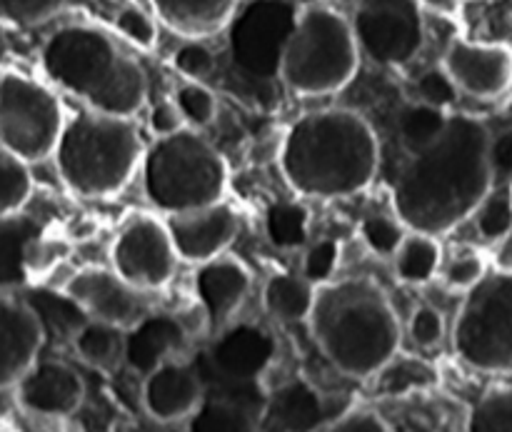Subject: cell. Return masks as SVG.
<instances>
[{"mask_svg":"<svg viewBox=\"0 0 512 432\" xmlns=\"http://www.w3.org/2000/svg\"><path fill=\"white\" fill-rule=\"evenodd\" d=\"M350 25L360 55L383 68L413 63L425 45L420 0H360Z\"/></svg>","mask_w":512,"mask_h":432,"instance_id":"cell-12","label":"cell"},{"mask_svg":"<svg viewBox=\"0 0 512 432\" xmlns=\"http://www.w3.org/2000/svg\"><path fill=\"white\" fill-rule=\"evenodd\" d=\"M490 133L478 118L453 115L445 133L410 155L393 188V213L415 233L440 238L468 220L493 188Z\"/></svg>","mask_w":512,"mask_h":432,"instance_id":"cell-1","label":"cell"},{"mask_svg":"<svg viewBox=\"0 0 512 432\" xmlns=\"http://www.w3.org/2000/svg\"><path fill=\"white\" fill-rule=\"evenodd\" d=\"M438 275L443 278V285L448 290H455V293H468L470 288H475V285L488 275V260L473 248L458 250L448 263L440 265Z\"/></svg>","mask_w":512,"mask_h":432,"instance_id":"cell-37","label":"cell"},{"mask_svg":"<svg viewBox=\"0 0 512 432\" xmlns=\"http://www.w3.org/2000/svg\"><path fill=\"white\" fill-rule=\"evenodd\" d=\"M115 28L123 38H128L130 43L138 45V48L150 50L158 43V25L150 13H145L138 5H125L115 13Z\"/></svg>","mask_w":512,"mask_h":432,"instance_id":"cell-42","label":"cell"},{"mask_svg":"<svg viewBox=\"0 0 512 432\" xmlns=\"http://www.w3.org/2000/svg\"><path fill=\"white\" fill-rule=\"evenodd\" d=\"M178 260L165 220L150 213L130 215L110 245V270L143 293L165 288L173 280Z\"/></svg>","mask_w":512,"mask_h":432,"instance_id":"cell-13","label":"cell"},{"mask_svg":"<svg viewBox=\"0 0 512 432\" xmlns=\"http://www.w3.org/2000/svg\"><path fill=\"white\" fill-rule=\"evenodd\" d=\"M495 268L498 270H512V225L503 240L495 248Z\"/></svg>","mask_w":512,"mask_h":432,"instance_id":"cell-48","label":"cell"},{"mask_svg":"<svg viewBox=\"0 0 512 432\" xmlns=\"http://www.w3.org/2000/svg\"><path fill=\"white\" fill-rule=\"evenodd\" d=\"M310 213L300 203H275L265 213V235L280 250L303 248L308 243Z\"/></svg>","mask_w":512,"mask_h":432,"instance_id":"cell-31","label":"cell"},{"mask_svg":"<svg viewBox=\"0 0 512 432\" xmlns=\"http://www.w3.org/2000/svg\"><path fill=\"white\" fill-rule=\"evenodd\" d=\"M465 432H512V390H490L470 408Z\"/></svg>","mask_w":512,"mask_h":432,"instance_id":"cell-34","label":"cell"},{"mask_svg":"<svg viewBox=\"0 0 512 432\" xmlns=\"http://www.w3.org/2000/svg\"><path fill=\"white\" fill-rule=\"evenodd\" d=\"M340 263V243L333 238H323L315 240L313 245L308 248L303 258V275L310 285H323L328 280H333L335 270H338Z\"/></svg>","mask_w":512,"mask_h":432,"instance_id":"cell-41","label":"cell"},{"mask_svg":"<svg viewBox=\"0 0 512 432\" xmlns=\"http://www.w3.org/2000/svg\"><path fill=\"white\" fill-rule=\"evenodd\" d=\"M373 393L378 398H405L438 385V370L423 358L395 353L378 373L373 375Z\"/></svg>","mask_w":512,"mask_h":432,"instance_id":"cell-29","label":"cell"},{"mask_svg":"<svg viewBox=\"0 0 512 432\" xmlns=\"http://www.w3.org/2000/svg\"><path fill=\"white\" fill-rule=\"evenodd\" d=\"M205 398L203 380L195 363L173 358L143 375L140 403L158 425L183 423Z\"/></svg>","mask_w":512,"mask_h":432,"instance_id":"cell-18","label":"cell"},{"mask_svg":"<svg viewBox=\"0 0 512 432\" xmlns=\"http://www.w3.org/2000/svg\"><path fill=\"white\" fill-rule=\"evenodd\" d=\"M475 228L480 238L488 243L498 245L508 235L512 225V185L510 183H493L480 205L473 213Z\"/></svg>","mask_w":512,"mask_h":432,"instance_id":"cell-32","label":"cell"},{"mask_svg":"<svg viewBox=\"0 0 512 432\" xmlns=\"http://www.w3.org/2000/svg\"><path fill=\"white\" fill-rule=\"evenodd\" d=\"M43 230L40 220L25 213L0 218V293H13L30 283L25 253Z\"/></svg>","mask_w":512,"mask_h":432,"instance_id":"cell-24","label":"cell"},{"mask_svg":"<svg viewBox=\"0 0 512 432\" xmlns=\"http://www.w3.org/2000/svg\"><path fill=\"white\" fill-rule=\"evenodd\" d=\"M453 350L478 373H512V270L488 273L465 293L453 323Z\"/></svg>","mask_w":512,"mask_h":432,"instance_id":"cell-8","label":"cell"},{"mask_svg":"<svg viewBox=\"0 0 512 432\" xmlns=\"http://www.w3.org/2000/svg\"><path fill=\"white\" fill-rule=\"evenodd\" d=\"M360 68V48L353 25L325 5L300 8L285 43L278 78L300 98H325L348 88Z\"/></svg>","mask_w":512,"mask_h":432,"instance_id":"cell-7","label":"cell"},{"mask_svg":"<svg viewBox=\"0 0 512 432\" xmlns=\"http://www.w3.org/2000/svg\"><path fill=\"white\" fill-rule=\"evenodd\" d=\"M318 432H393V430H390V425L385 423L378 413H373V410L353 408L335 415V418Z\"/></svg>","mask_w":512,"mask_h":432,"instance_id":"cell-45","label":"cell"},{"mask_svg":"<svg viewBox=\"0 0 512 432\" xmlns=\"http://www.w3.org/2000/svg\"><path fill=\"white\" fill-rule=\"evenodd\" d=\"M45 328L40 315L23 300L0 293V390L15 388L38 360Z\"/></svg>","mask_w":512,"mask_h":432,"instance_id":"cell-19","label":"cell"},{"mask_svg":"<svg viewBox=\"0 0 512 432\" xmlns=\"http://www.w3.org/2000/svg\"><path fill=\"white\" fill-rule=\"evenodd\" d=\"M173 65L185 78L200 83V80H205L215 70V55L200 40H188V43L175 50Z\"/></svg>","mask_w":512,"mask_h":432,"instance_id":"cell-44","label":"cell"},{"mask_svg":"<svg viewBox=\"0 0 512 432\" xmlns=\"http://www.w3.org/2000/svg\"><path fill=\"white\" fill-rule=\"evenodd\" d=\"M458 88L450 80V75L445 73L443 65L438 68H428L425 73L418 75L415 80V100L425 105H433V108L450 110L458 103Z\"/></svg>","mask_w":512,"mask_h":432,"instance_id":"cell-40","label":"cell"},{"mask_svg":"<svg viewBox=\"0 0 512 432\" xmlns=\"http://www.w3.org/2000/svg\"><path fill=\"white\" fill-rule=\"evenodd\" d=\"M300 8L293 0H248L238 5L228 23L233 65L253 80L278 78L285 43Z\"/></svg>","mask_w":512,"mask_h":432,"instance_id":"cell-11","label":"cell"},{"mask_svg":"<svg viewBox=\"0 0 512 432\" xmlns=\"http://www.w3.org/2000/svg\"><path fill=\"white\" fill-rule=\"evenodd\" d=\"M148 125H150V130H153L155 138H163V135L175 133V130L188 128L183 120V115H180V110L175 108L173 98L160 100V103H155L153 108H150Z\"/></svg>","mask_w":512,"mask_h":432,"instance_id":"cell-47","label":"cell"},{"mask_svg":"<svg viewBox=\"0 0 512 432\" xmlns=\"http://www.w3.org/2000/svg\"><path fill=\"white\" fill-rule=\"evenodd\" d=\"M65 298L90 320L128 330L150 313L148 293L125 283L110 268H83L65 283Z\"/></svg>","mask_w":512,"mask_h":432,"instance_id":"cell-14","label":"cell"},{"mask_svg":"<svg viewBox=\"0 0 512 432\" xmlns=\"http://www.w3.org/2000/svg\"><path fill=\"white\" fill-rule=\"evenodd\" d=\"M160 432H183V428H180V423H173V425H160Z\"/></svg>","mask_w":512,"mask_h":432,"instance_id":"cell-50","label":"cell"},{"mask_svg":"<svg viewBox=\"0 0 512 432\" xmlns=\"http://www.w3.org/2000/svg\"><path fill=\"white\" fill-rule=\"evenodd\" d=\"M315 285L303 275L275 273L263 285V308L278 323H305L313 305Z\"/></svg>","mask_w":512,"mask_h":432,"instance_id":"cell-28","label":"cell"},{"mask_svg":"<svg viewBox=\"0 0 512 432\" xmlns=\"http://www.w3.org/2000/svg\"><path fill=\"white\" fill-rule=\"evenodd\" d=\"M408 333L418 348H435L445 338V318L435 305H418L408 320Z\"/></svg>","mask_w":512,"mask_h":432,"instance_id":"cell-43","label":"cell"},{"mask_svg":"<svg viewBox=\"0 0 512 432\" xmlns=\"http://www.w3.org/2000/svg\"><path fill=\"white\" fill-rule=\"evenodd\" d=\"M295 5H298V8H310V5H318L320 0H293Z\"/></svg>","mask_w":512,"mask_h":432,"instance_id":"cell-49","label":"cell"},{"mask_svg":"<svg viewBox=\"0 0 512 432\" xmlns=\"http://www.w3.org/2000/svg\"><path fill=\"white\" fill-rule=\"evenodd\" d=\"M30 195H33L30 165L13 155L0 153V218L23 213Z\"/></svg>","mask_w":512,"mask_h":432,"instance_id":"cell-33","label":"cell"},{"mask_svg":"<svg viewBox=\"0 0 512 432\" xmlns=\"http://www.w3.org/2000/svg\"><path fill=\"white\" fill-rule=\"evenodd\" d=\"M405 233H408V228L400 223V218L395 213H370L365 215L363 223H360L363 243L368 245L370 253H375L378 258H393L398 245L403 243Z\"/></svg>","mask_w":512,"mask_h":432,"instance_id":"cell-35","label":"cell"},{"mask_svg":"<svg viewBox=\"0 0 512 432\" xmlns=\"http://www.w3.org/2000/svg\"><path fill=\"white\" fill-rule=\"evenodd\" d=\"M440 65L458 93L475 100H498L512 88V50L508 45L455 38L445 48Z\"/></svg>","mask_w":512,"mask_h":432,"instance_id":"cell-15","label":"cell"},{"mask_svg":"<svg viewBox=\"0 0 512 432\" xmlns=\"http://www.w3.org/2000/svg\"><path fill=\"white\" fill-rule=\"evenodd\" d=\"M378 165V135L350 108L300 115L280 145L283 178L303 198L338 200L363 193Z\"/></svg>","mask_w":512,"mask_h":432,"instance_id":"cell-2","label":"cell"},{"mask_svg":"<svg viewBox=\"0 0 512 432\" xmlns=\"http://www.w3.org/2000/svg\"><path fill=\"white\" fill-rule=\"evenodd\" d=\"M65 0H0V25L33 28L53 18Z\"/></svg>","mask_w":512,"mask_h":432,"instance_id":"cell-38","label":"cell"},{"mask_svg":"<svg viewBox=\"0 0 512 432\" xmlns=\"http://www.w3.org/2000/svg\"><path fill=\"white\" fill-rule=\"evenodd\" d=\"M143 193L165 215L220 203L228 188V163L193 128L155 138L140 160Z\"/></svg>","mask_w":512,"mask_h":432,"instance_id":"cell-6","label":"cell"},{"mask_svg":"<svg viewBox=\"0 0 512 432\" xmlns=\"http://www.w3.org/2000/svg\"><path fill=\"white\" fill-rule=\"evenodd\" d=\"M70 253L68 240L58 238V235L43 233L28 245V253H25V270H28V280L43 278V275L53 273L60 263H63L65 255Z\"/></svg>","mask_w":512,"mask_h":432,"instance_id":"cell-39","label":"cell"},{"mask_svg":"<svg viewBox=\"0 0 512 432\" xmlns=\"http://www.w3.org/2000/svg\"><path fill=\"white\" fill-rule=\"evenodd\" d=\"M448 123V110L433 108V105L418 103V100L405 103L398 113V135L405 153H423L425 148H430L445 133Z\"/></svg>","mask_w":512,"mask_h":432,"instance_id":"cell-30","label":"cell"},{"mask_svg":"<svg viewBox=\"0 0 512 432\" xmlns=\"http://www.w3.org/2000/svg\"><path fill=\"white\" fill-rule=\"evenodd\" d=\"M188 328L178 315L145 313L125 330V365L133 373L148 375L158 365L180 358L188 348Z\"/></svg>","mask_w":512,"mask_h":432,"instance_id":"cell-21","label":"cell"},{"mask_svg":"<svg viewBox=\"0 0 512 432\" xmlns=\"http://www.w3.org/2000/svg\"><path fill=\"white\" fill-rule=\"evenodd\" d=\"M173 103L180 110V115H183L185 125L193 130L205 128L218 115V100H215V95L203 83H195V80L178 85V90L173 93Z\"/></svg>","mask_w":512,"mask_h":432,"instance_id":"cell-36","label":"cell"},{"mask_svg":"<svg viewBox=\"0 0 512 432\" xmlns=\"http://www.w3.org/2000/svg\"><path fill=\"white\" fill-rule=\"evenodd\" d=\"M263 410L243 400L205 393L203 403L180 423L183 432H260Z\"/></svg>","mask_w":512,"mask_h":432,"instance_id":"cell-25","label":"cell"},{"mask_svg":"<svg viewBox=\"0 0 512 432\" xmlns=\"http://www.w3.org/2000/svg\"><path fill=\"white\" fill-rule=\"evenodd\" d=\"M65 188L78 198L103 200L118 195L133 180L143 160V140L133 118L80 110L65 120L53 150Z\"/></svg>","mask_w":512,"mask_h":432,"instance_id":"cell-5","label":"cell"},{"mask_svg":"<svg viewBox=\"0 0 512 432\" xmlns=\"http://www.w3.org/2000/svg\"><path fill=\"white\" fill-rule=\"evenodd\" d=\"M173 248L180 260L203 265L220 258L240 233V218L228 203H213L198 210H185L165 218Z\"/></svg>","mask_w":512,"mask_h":432,"instance_id":"cell-16","label":"cell"},{"mask_svg":"<svg viewBox=\"0 0 512 432\" xmlns=\"http://www.w3.org/2000/svg\"><path fill=\"white\" fill-rule=\"evenodd\" d=\"M65 115L48 85L15 70L0 73V150L23 163H43L63 133Z\"/></svg>","mask_w":512,"mask_h":432,"instance_id":"cell-9","label":"cell"},{"mask_svg":"<svg viewBox=\"0 0 512 432\" xmlns=\"http://www.w3.org/2000/svg\"><path fill=\"white\" fill-rule=\"evenodd\" d=\"M73 350L90 368L113 373L125 365V330L88 318L73 330Z\"/></svg>","mask_w":512,"mask_h":432,"instance_id":"cell-26","label":"cell"},{"mask_svg":"<svg viewBox=\"0 0 512 432\" xmlns=\"http://www.w3.org/2000/svg\"><path fill=\"white\" fill-rule=\"evenodd\" d=\"M45 75L83 100L88 110L133 118L148 98V78L108 33L90 25H63L40 50Z\"/></svg>","mask_w":512,"mask_h":432,"instance_id":"cell-4","label":"cell"},{"mask_svg":"<svg viewBox=\"0 0 512 432\" xmlns=\"http://www.w3.org/2000/svg\"><path fill=\"white\" fill-rule=\"evenodd\" d=\"M333 403L303 378L280 385L273 395H265L260 423H270L278 432H318L335 418Z\"/></svg>","mask_w":512,"mask_h":432,"instance_id":"cell-22","label":"cell"},{"mask_svg":"<svg viewBox=\"0 0 512 432\" xmlns=\"http://www.w3.org/2000/svg\"><path fill=\"white\" fill-rule=\"evenodd\" d=\"M248 290L250 270L240 260L220 255L198 265L193 275V293L210 333H220L225 325L233 323V315L248 298Z\"/></svg>","mask_w":512,"mask_h":432,"instance_id":"cell-20","label":"cell"},{"mask_svg":"<svg viewBox=\"0 0 512 432\" xmlns=\"http://www.w3.org/2000/svg\"><path fill=\"white\" fill-rule=\"evenodd\" d=\"M488 158L495 183L512 185V128L500 130L498 135H490Z\"/></svg>","mask_w":512,"mask_h":432,"instance_id":"cell-46","label":"cell"},{"mask_svg":"<svg viewBox=\"0 0 512 432\" xmlns=\"http://www.w3.org/2000/svg\"><path fill=\"white\" fill-rule=\"evenodd\" d=\"M165 28L188 40L208 38L228 28L240 0H150Z\"/></svg>","mask_w":512,"mask_h":432,"instance_id":"cell-23","label":"cell"},{"mask_svg":"<svg viewBox=\"0 0 512 432\" xmlns=\"http://www.w3.org/2000/svg\"><path fill=\"white\" fill-rule=\"evenodd\" d=\"M275 355L278 345L268 330L253 323H230L215 333L208 350L195 360V368L205 393L243 400L263 410L265 393L260 380L270 370Z\"/></svg>","mask_w":512,"mask_h":432,"instance_id":"cell-10","label":"cell"},{"mask_svg":"<svg viewBox=\"0 0 512 432\" xmlns=\"http://www.w3.org/2000/svg\"><path fill=\"white\" fill-rule=\"evenodd\" d=\"M20 408L40 418H68L85 400V383L63 360H35L15 383Z\"/></svg>","mask_w":512,"mask_h":432,"instance_id":"cell-17","label":"cell"},{"mask_svg":"<svg viewBox=\"0 0 512 432\" xmlns=\"http://www.w3.org/2000/svg\"><path fill=\"white\" fill-rule=\"evenodd\" d=\"M305 323L323 358L345 378H373L400 353V318L388 293L370 278L315 285Z\"/></svg>","mask_w":512,"mask_h":432,"instance_id":"cell-3","label":"cell"},{"mask_svg":"<svg viewBox=\"0 0 512 432\" xmlns=\"http://www.w3.org/2000/svg\"><path fill=\"white\" fill-rule=\"evenodd\" d=\"M440 265H443V248H440L438 238L428 233L408 230L403 243L393 253L395 278L413 288L428 285L440 273Z\"/></svg>","mask_w":512,"mask_h":432,"instance_id":"cell-27","label":"cell"}]
</instances>
